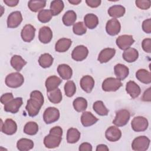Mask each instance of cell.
<instances>
[{"label":"cell","instance_id":"35","mask_svg":"<svg viewBox=\"0 0 151 151\" xmlns=\"http://www.w3.org/2000/svg\"><path fill=\"white\" fill-rule=\"evenodd\" d=\"M54 58L51 55L48 53H44L41 54L38 59L40 65L44 68L50 67L53 63Z\"/></svg>","mask_w":151,"mask_h":151},{"label":"cell","instance_id":"52","mask_svg":"<svg viewBox=\"0 0 151 151\" xmlns=\"http://www.w3.org/2000/svg\"><path fill=\"white\" fill-rule=\"evenodd\" d=\"M151 93H150V88H147L143 93L142 99L144 101H150L151 100Z\"/></svg>","mask_w":151,"mask_h":151},{"label":"cell","instance_id":"10","mask_svg":"<svg viewBox=\"0 0 151 151\" xmlns=\"http://www.w3.org/2000/svg\"><path fill=\"white\" fill-rule=\"evenodd\" d=\"M22 21V16L20 11H17L11 12L7 18V27L9 28L18 27Z\"/></svg>","mask_w":151,"mask_h":151},{"label":"cell","instance_id":"24","mask_svg":"<svg viewBox=\"0 0 151 151\" xmlns=\"http://www.w3.org/2000/svg\"><path fill=\"white\" fill-rule=\"evenodd\" d=\"M72 44V41L70 39L63 38L58 40L55 45V50L58 52H64L67 51L70 47Z\"/></svg>","mask_w":151,"mask_h":151},{"label":"cell","instance_id":"22","mask_svg":"<svg viewBox=\"0 0 151 151\" xmlns=\"http://www.w3.org/2000/svg\"><path fill=\"white\" fill-rule=\"evenodd\" d=\"M99 119L90 111H84L81 116V122L84 127L92 126Z\"/></svg>","mask_w":151,"mask_h":151},{"label":"cell","instance_id":"2","mask_svg":"<svg viewBox=\"0 0 151 151\" xmlns=\"http://www.w3.org/2000/svg\"><path fill=\"white\" fill-rule=\"evenodd\" d=\"M122 86L121 80L114 77L107 78L102 83V89L105 91H116Z\"/></svg>","mask_w":151,"mask_h":151},{"label":"cell","instance_id":"11","mask_svg":"<svg viewBox=\"0 0 151 151\" xmlns=\"http://www.w3.org/2000/svg\"><path fill=\"white\" fill-rule=\"evenodd\" d=\"M134 42L133 36L131 35H122L116 39V42L118 47L123 50L129 48Z\"/></svg>","mask_w":151,"mask_h":151},{"label":"cell","instance_id":"6","mask_svg":"<svg viewBox=\"0 0 151 151\" xmlns=\"http://www.w3.org/2000/svg\"><path fill=\"white\" fill-rule=\"evenodd\" d=\"M149 125L148 120L142 116H136L133 118L131 122L132 129L137 132H143L147 129Z\"/></svg>","mask_w":151,"mask_h":151},{"label":"cell","instance_id":"8","mask_svg":"<svg viewBox=\"0 0 151 151\" xmlns=\"http://www.w3.org/2000/svg\"><path fill=\"white\" fill-rule=\"evenodd\" d=\"M88 54L87 48L83 45H78L72 51L71 57L76 61H81L85 60Z\"/></svg>","mask_w":151,"mask_h":151},{"label":"cell","instance_id":"49","mask_svg":"<svg viewBox=\"0 0 151 151\" xmlns=\"http://www.w3.org/2000/svg\"><path fill=\"white\" fill-rule=\"evenodd\" d=\"M50 133L62 137V136H63V129L60 126H55V127H52L50 129Z\"/></svg>","mask_w":151,"mask_h":151},{"label":"cell","instance_id":"12","mask_svg":"<svg viewBox=\"0 0 151 151\" xmlns=\"http://www.w3.org/2000/svg\"><path fill=\"white\" fill-rule=\"evenodd\" d=\"M120 23L117 19L113 18L107 22L106 25V30L109 35L111 36L116 35L120 31Z\"/></svg>","mask_w":151,"mask_h":151},{"label":"cell","instance_id":"17","mask_svg":"<svg viewBox=\"0 0 151 151\" xmlns=\"http://www.w3.org/2000/svg\"><path fill=\"white\" fill-rule=\"evenodd\" d=\"M39 40L43 44L49 43L52 38V32L47 26H44L40 29L38 34Z\"/></svg>","mask_w":151,"mask_h":151},{"label":"cell","instance_id":"25","mask_svg":"<svg viewBox=\"0 0 151 151\" xmlns=\"http://www.w3.org/2000/svg\"><path fill=\"white\" fill-rule=\"evenodd\" d=\"M126 12L125 8L120 5H115L110 7L108 9V14L113 18H117L124 15Z\"/></svg>","mask_w":151,"mask_h":151},{"label":"cell","instance_id":"46","mask_svg":"<svg viewBox=\"0 0 151 151\" xmlns=\"http://www.w3.org/2000/svg\"><path fill=\"white\" fill-rule=\"evenodd\" d=\"M142 47L143 50L147 52L150 53L151 52V39L150 38H145L143 40L142 42Z\"/></svg>","mask_w":151,"mask_h":151},{"label":"cell","instance_id":"33","mask_svg":"<svg viewBox=\"0 0 151 151\" xmlns=\"http://www.w3.org/2000/svg\"><path fill=\"white\" fill-rule=\"evenodd\" d=\"M80 132L76 128H70L67 133V141L68 143H75L80 138Z\"/></svg>","mask_w":151,"mask_h":151},{"label":"cell","instance_id":"15","mask_svg":"<svg viewBox=\"0 0 151 151\" xmlns=\"http://www.w3.org/2000/svg\"><path fill=\"white\" fill-rule=\"evenodd\" d=\"M35 33V28L33 25L31 24L25 25L21 32V38L24 41L29 42L34 38Z\"/></svg>","mask_w":151,"mask_h":151},{"label":"cell","instance_id":"38","mask_svg":"<svg viewBox=\"0 0 151 151\" xmlns=\"http://www.w3.org/2000/svg\"><path fill=\"white\" fill-rule=\"evenodd\" d=\"M73 107L78 112L84 111L87 107V101L83 97H77L76 98L73 103Z\"/></svg>","mask_w":151,"mask_h":151},{"label":"cell","instance_id":"26","mask_svg":"<svg viewBox=\"0 0 151 151\" xmlns=\"http://www.w3.org/2000/svg\"><path fill=\"white\" fill-rule=\"evenodd\" d=\"M139 57V52L137 50L129 47L125 50L123 53V59L128 63L134 62Z\"/></svg>","mask_w":151,"mask_h":151},{"label":"cell","instance_id":"40","mask_svg":"<svg viewBox=\"0 0 151 151\" xmlns=\"http://www.w3.org/2000/svg\"><path fill=\"white\" fill-rule=\"evenodd\" d=\"M38 131V125L34 122L27 123L24 127V132L28 135H35Z\"/></svg>","mask_w":151,"mask_h":151},{"label":"cell","instance_id":"44","mask_svg":"<svg viewBox=\"0 0 151 151\" xmlns=\"http://www.w3.org/2000/svg\"><path fill=\"white\" fill-rule=\"evenodd\" d=\"M136 5L140 9L146 10L150 7V1L149 0H137L135 1Z\"/></svg>","mask_w":151,"mask_h":151},{"label":"cell","instance_id":"54","mask_svg":"<svg viewBox=\"0 0 151 151\" xmlns=\"http://www.w3.org/2000/svg\"><path fill=\"white\" fill-rule=\"evenodd\" d=\"M109 150V149L108 148V147L104 144L99 145L96 147L97 151H108Z\"/></svg>","mask_w":151,"mask_h":151},{"label":"cell","instance_id":"19","mask_svg":"<svg viewBox=\"0 0 151 151\" xmlns=\"http://www.w3.org/2000/svg\"><path fill=\"white\" fill-rule=\"evenodd\" d=\"M80 84L81 88L85 92L89 93L92 91L94 86V80L90 76H84L81 78Z\"/></svg>","mask_w":151,"mask_h":151},{"label":"cell","instance_id":"9","mask_svg":"<svg viewBox=\"0 0 151 151\" xmlns=\"http://www.w3.org/2000/svg\"><path fill=\"white\" fill-rule=\"evenodd\" d=\"M1 130L2 132L8 135L14 134L17 130V123L11 119H6L4 123L1 120Z\"/></svg>","mask_w":151,"mask_h":151},{"label":"cell","instance_id":"37","mask_svg":"<svg viewBox=\"0 0 151 151\" xmlns=\"http://www.w3.org/2000/svg\"><path fill=\"white\" fill-rule=\"evenodd\" d=\"M64 7V2L61 0H54L51 2L50 10L52 15L55 16L58 15L63 10Z\"/></svg>","mask_w":151,"mask_h":151},{"label":"cell","instance_id":"41","mask_svg":"<svg viewBox=\"0 0 151 151\" xmlns=\"http://www.w3.org/2000/svg\"><path fill=\"white\" fill-rule=\"evenodd\" d=\"M52 14L50 9H42L38 14V19L42 23H47L49 22L52 17Z\"/></svg>","mask_w":151,"mask_h":151},{"label":"cell","instance_id":"5","mask_svg":"<svg viewBox=\"0 0 151 151\" xmlns=\"http://www.w3.org/2000/svg\"><path fill=\"white\" fill-rule=\"evenodd\" d=\"M60 118L59 110L54 107L45 109L43 114V119L46 124H51L57 121Z\"/></svg>","mask_w":151,"mask_h":151},{"label":"cell","instance_id":"42","mask_svg":"<svg viewBox=\"0 0 151 151\" xmlns=\"http://www.w3.org/2000/svg\"><path fill=\"white\" fill-rule=\"evenodd\" d=\"M64 91L65 95L71 97L74 95L76 91V86L74 81L69 80L67 81L64 85Z\"/></svg>","mask_w":151,"mask_h":151},{"label":"cell","instance_id":"20","mask_svg":"<svg viewBox=\"0 0 151 151\" xmlns=\"http://www.w3.org/2000/svg\"><path fill=\"white\" fill-rule=\"evenodd\" d=\"M126 92L133 99L137 97L141 93V89L139 85L133 81H129L126 86Z\"/></svg>","mask_w":151,"mask_h":151},{"label":"cell","instance_id":"14","mask_svg":"<svg viewBox=\"0 0 151 151\" xmlns=\"http://www.w3.org/2000/svg\"><path fill=\"white\" fill-rule=\"evenodd\" d=\"M62 140V137L49 133L44 139L45 146L49 149H53L59 146Z\"/></svg>","mask_w":151,"mask_h":151},{"label":"cell","instance_id":"18","mask_svg":"<svg viewBox=\"0 0 151 151\" xmlns=\"http://www.w3.org/2000/svg\"><path fill=\"white\" fill-rule=\"evenodd\" d=\"M116 50L111 48H106L102 50L98 57V61L100 63H106L110 60L115 55Z\"/></svg>","mask_w":151,"mask_h":151},{"label":"cell","instance_id":"21","mask_svg":"<svg viewBox=\"0 0 151 151\" xmlns=\"http://www.w3.org/2000/svg\"><path fill=\"white\" fill-rule=\"evenodd\" d=\"M114 74L117 79L120 80H123L129 75V69L124 64H117L114 67Z\"/></svg>","mask_w":151,"mask_h":151},{"label":"cell","instance_id":"48","mask_svg":"<svg viewBox=\"0 0 151 151\" xmlns=\"http://www.w3.org/2000/svg\"><path fill=\"white\" fill-rule=\"evenodd\" d=\"M142 29L144 32L147 34L151 32V19L150 18L145 20L142 23Z\"/></svg>","mask_w":151,"mask_h":151},{"label":"cell","instance_id":"43","mask_svg":"<svg viewBox=\"0 0 151 151\" xmlns=\"http://www.w3.org/2000/svg\"><path fill=\"white\" fill-rule=\"evenodd\" d=\"M73 31L74 33L78 35L84 34L87 31V27L83 22H78L73 25Z\"/></svg>","mask_w":151,"mask_h":151},{"label":"cell","instance_id":"55","mask_svg":"<svg viewBox=\"0 0 151 151\" xmlns=\"http://www.w3.org/2000/svg\"><path fill=\"white\" fill-rule=\"evenodd\" d=\"M81 2V0H68V2L73 5H78Z\"/></svg>","mask_w":151,"mask_h":151},{"label":"cell","instance_id":"4","mask_svg":"<svg viewBox=\"0 0 151 151\" xmlns=\"http://www.w3.org/2000/svg\"><path fill=\"white\" fill-rule=\"evenodd\" d=\"M130 117V112L126 109H122L117 111L116 116L113 121V123L118 127L126 125Z\"/></svg>","mask_w":151,"mask_h":151},{"label":"cell","instance_id":"32","mask_svg":"<svg viewBox=\"0 0 151 151\" xmlns=\"http://www.w3.org/2000/svg\"><path fill=\"white\" fill-rule=\"evenodd\" d=\"M47 96L50 102L54 104H58L62 100V93L60 88H57L54 90L48 91Z\"/></svg>","mask_w":151,"mask_h":151},{"label":"cell","instance_id":"34","mask_svg":"<svg viewBox=\"0 0 151 151\" xmlns=\"http://www.w3.org/2000/svg\"><path fill=\"white\" fill-rule=\"evenodd\" d=\"M45 5L46 1L44 0H31L28 3L29 9L34 12L41 11Z\"/></svg>","mask_w":151,"mask_h":151},{"label":"cell","instance_id":"30","mask_svg":"<svg viewBox=\"0 0 151 151\" xmlns=\"http://www.w3.org/2000/svg\"><path fill=\"white\" fill-rule=\"evenodd\" d=\"M137 79L144 84H150L151 83V74L145 69H140L136 73Z\"/></svg>","mask_w":151,"mask_h":151},{"label":"cell","instance_id":"53","mask_svg":"<svg viewBox=\"0 0 151 151\" xmlns=\"http://www.w3.org/2000/svg\"><path fill=\"white\" fill-rule=\"evenodd\" d=\"M4 2L8 6H15L19 3L18 0H4Z\"/></svg>","mask_w":151,"mask_h":151},{"label":"cell","instance_id":"28","mask_svg":"<svg viewBox=\"0 0 151 151\" xmlns=\"http://www.w3.org/2000/svg\"><path fill=\"white\" fill-rule=\"evenodd\" d=\"M11 66L18 72L21 71L22 68L27 64V61L24 60L20 55H14L11 59Z\"/></svg>","mask_w":151,"mask_h":151},{"label":"cell","instance_id":"1","mask_svg":"<svg viewBox=\"0 0 151 151\" xmlns=\"http://www.w3.org/2000/svg\"><path fill=\"white\" fill-rule=\"evenodd\" d=\"M6 85L11 88H18L24 82L23 76L19 72H15L8 74L5 78Z\"/></svg>","mask_w":151,"mask_h":151},{"label":"cell","instance_id":"23","mask_svg":"<svg viewBox=\"0 0 151 151\" xmlns=\"http://www.w3.org/2000/svg\"><path fill=\"white\" fill-rule=\"evenodd\" d=\"M61 82V79L56 76H51L48 77L45 83L47 92L57 88Z\"/></svg>","mask_w":151,"mask_h":151},{"label":"cell","instance_id":"27","mask_svg":"<svg viewBox=\"0 0 151 151\" xmlns=\"http://www.w3.org/2000/svg\"><path fill=\"white\" fill-rule=\"evenodd\" d=\"M57 71L60 76L64 80H69L73 75L71 68L67 64H60L57 68Z\"/></svg>","mask_w":151,"mask_h":151},{"label":"cell","instance_id":"31","mask_svg":"<svg viewBox=\"0 0 151 151\" xmlns=\"http://www.w3.org/2000/svg\"><path fill=\"white\" fill-rule=\"evenodd\" d=\"M17 149L20 151L29 150L33 148L34 142L30 139L27 138H22L17 142Z\"/></svg>","mask_w":151,"mask_h":151},{"label":"cell","instance_id":"45","mask_svg":"<svg viewBox=\"0 0 151 151\" xmlns=\"http://www.w3.org/2000/svg\"><path fill=\"white\" fill-rule=\"evenodd\" d=\"M30 98L34 99L40 102L42 105L44 102V99L42 94L38 90L32 91L30 94Z\"/></svg>","mask_w":151,"mask_h":151},{"label":"cell","instance_id":"16","mask_svg":"<svg viewBox=\"0 0 151 151\" xmlns=\"http://www.w3.org/2000/svg\"><path fill=\"white\" fill-rule=\"evenodd\" d=\"M105 136L107 140L110 142H116L120 139L122 132L116 126H110L106 130Z\"/></svg>","mask_w":151,"mask_h":151},{"label":"cell","instance_id":"7","mask_svg":"<svg viewBox=\"0 0 151 151\" xmlns=\"http://www.w3.org/2000/svg\"><path fill=\"white\" fill-rule=\"evenodd\" d=\"M42 106V104L37 100L30 98L27 101L25 109L30 117H34L38 114Z\"/></svg>","mask_w":151,"mask_h":151},{"label":"cell","instance_id":"3","mask_svg":"<svg viewBox=\"0 0 151 151\" xmlns=\"http://www.w3.org/2000/svg\"><path fill=\"white\" fill-rule=\"evenodd\" d=\"M150 145V139L145 136H141L135 138L132 143V148L136 151L146 150Z\"/></svg>","mask_w":151,"mask_h":151},{"label":"cell","instance_id":"29","mask_svg":"<svg viewBox=\"0 0 151 151\" xmlns=\"http://www.w3.org/2000/svg\"><path fill=\"white\" fill-rule=\"evenodd\" d=\"M84 24L89 29L95 28L99 24L98 17L93 14H87L84 18Z\"/></svg>","mask_w":151,"mask_h":151},{"label":"cell","instance_id":"47","mask_svg":"<svg viewBox=\"0 0 151 151\" xmlns=\"http://www.w3.org/2000/svg\"><path fill=\"white\" fill-rule=\"evenodd\" d=\"M14 99V96L12 93H5L3 95L1 96L0 100L1 103L3 104H6L8 102H9L11 100H12Z\"/></svg>","mask_w":151,"mask_h":151},{"label":"cell","instance_id":"50","mask_svg":"<svg viewBox=\"0 0 151 151\" xmlns=\"http://www.w3.org/2000/svg\"><path fill=\"white\" fill-rule=\"evenodd\" d=\"M86 2L91 8H97L100 5L101 1L100 0H86Z\"/></svg>","mask_w":151,"mask_h":151},{"label":"cell","instance_id":"36","mask_svg":"<svg viewBox=\"0 0 151 151\" xmlns=\"http://www.w3.org/2000/svg\"><path fill=\"white\" fill-rule=\"evenodd\" d=\"M77 19L76 13L73 11L70 10L67 11L63 15L62 20L63 24L66 26H71L74 24Z\"/></svg>","mask_w":151,"mask_h":151},{"label":"cell","instance_id":"13","mask_svg":"<svg viewBox=\"0 0 151 151\" xmlns=\"http://www.w3.org/2000/svg\"><path fill=\"white\" fill-rule=\"evenodd\" d=\"M22 99L21 97H17L13 99L9 102L4 105V110L13 114L17 113L22 104Z\"/></svg>","mask_w":151,"mask_h":151},{"label":"cell","instance_id":"39","mask_svg":"<svg viewBox=\"0 0 151 151\" xmlns=\"http://www.w3.org/2000/svg\"><path fill=\"white\" fill-rule=\"evenodd\" d=\"M94 111L100 116H107L109 113V110L104 106L102 101H96L93 105Z\"/></svg>","mask_w":151,"mask_h":151},{"label":"cell","instance_id":"51","mask_svg":"<svg viewBox=\"0 0 151 151\" xmlns=\"http://www.w3.org/2000/svg\"><path fill=\"white\" fill-rule=\"evenodd\" d=\"M79 150L80 151H91L92 146L89 143L84 142L81 143L79 146Z\"/></svg>","mask_w":151,"mask_h":151}]
</instances>
